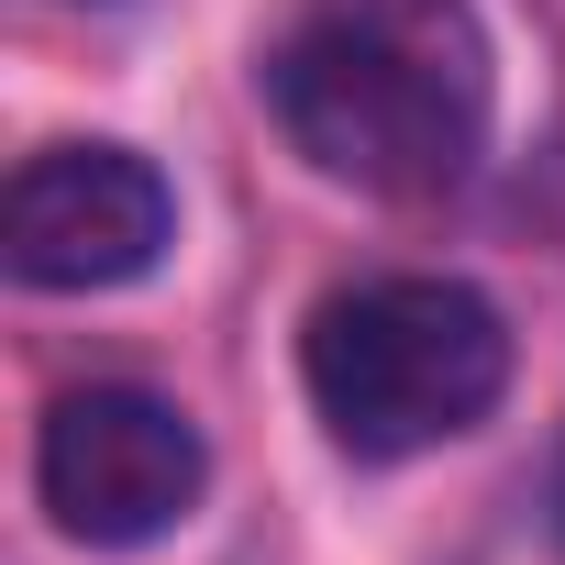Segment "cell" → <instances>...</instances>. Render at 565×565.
<instances>
[{"mask_svg":"<svg viewBox=\"0 0 565 565\" xmlns=\"http://www.w3.org/2000/svg\"><path fill=\"white\" fill-rule=\"evenodd\" d=\"M255 89L311 178L433 211L488 167L499 34L477 0H289L255 56Z\"/></svg>","mask_w":565,"mask_h":565,"instance_id":"1","label":"cell"},{"mask_svg":"<svg viewBox=\"0 0 565 565\" xmlns=\"http://www.w3.org/2000/svg\"><path fill=\"white\" fill-rule=\"evenodd\" d=\"M300 388H311V422L333 433V455H355V466L444 455L510 399V311L444 266L344 277L300 322Z\"/></svg>","mask_w":565,"mask_h":565,"instance_id":"2","label":"cell"},{"mask_svg":"<svg viewBox=\"0 0 565 565\" xmlns=\"http://www.w3.org/2000/svg\"><path fill=\"white\" fill-rule=\"evenodd\" d=\"M34 499L45 521L78 543V554H145L167 532L200 521L211 499V433L156 399V388H67L45 422H34Z\"/></svg>","mask_w":565,"mask_h":565,"instance_id":"3","label":"cell"},{"mask_svg":"<svg viewBox=\"0 0 565 565\" xmlns=\"http://www.w3.org/2000/svg\"><path fill=\"white\" fill-rule=\"evenodd\" d=\"M178 244V189L145 145H34L12 167V200H0V266L12 289H45V300H100V289H134L156 277Z\"/></svg>","mask_w":565,"mask_h":565,"instance_id":"4","label":"cell"},{"mask_svg":"<svg viewBox=\"0 0 565 565\" xmlns=\"http://www.w3.org/2000/svg\"><path fill=\"white\" fill-rule=\"evenodd\" d=\"M543 532H554V554H565V444H554V477H543Z\"/></svg>","mask_w":565,"mask_h":565,"instance_id":"5","label":"cell"}]
</instances>
